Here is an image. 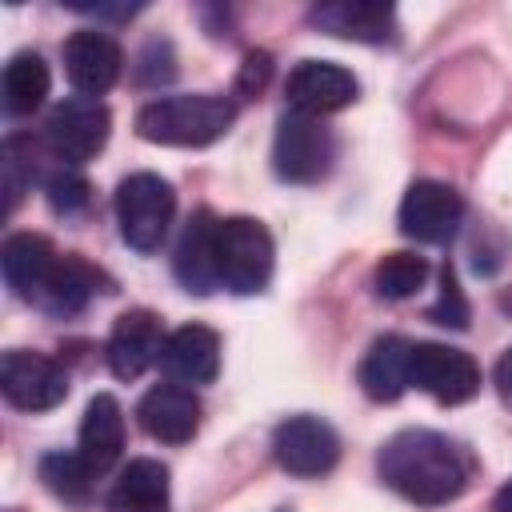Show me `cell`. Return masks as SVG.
<instances>
[{
  "instance_id": "1",
  "label": "cell",
  "mask_w": 512,
  "mask_h": 512,
  "mask_svg": "<svg viewBox=\"0 0 512 512\" xmlns=\"http://www.w3.org/2000/svg\"><path fill=\"white\" fill-rule=\"evenodd\" d=\"M376 472L408 504L440 508V504L456 500L468 488V480L476 472V460L460 440H452L444 432L404 428V432H396L380 444Z\"/></svg>"
},
{
  "instance_id": "2",
  "label": "cell",
  "mask_w": 512,
  "mask_h": 512,
  "mask_svg": "<svg viewBox=\"0 0 512 512\" xmlns=\"http://www.w3.org/2000/svg\"><path fill=\"white\" fill-rule=\"evenodd\" d=\"M236 120V104L228 96L212 92H180V96H156L136 112V132L148 144L168 148H204L220 140Z\"/></svg>"
},
{
  "instance_id": "3",
  "label": "cell",
  "mask_w": 512,
  "mask_h": 512,
  "mask_svg": "<svg viewBox=\"0 0 512 512\" xmlns=\"http://www.w3.org/2000/svg\"><path fill=\"white\" fill-rule=\"evenodd\" d=\"M276 248L268 228L256 216H220L216 220V280L236 296L264 292L272 280Z\"/></svg>"
},
{
  "instance_id": "4",
  "label": "cell",
  "mask_w": 512,
  "mask_h": 512,
  "mask_svg": "<svg viewBox=\"0 0 512 512\" xmlns=\"http://www.w3.org/2000/svg\"><path fill=\"white\" fill-rule=\"evenodd\" d=\"M176 216V192L156 172H132L116 188V224L128 248L156 252Z\"/></svg>"
},
{
  "instance_id": "5",
  "label": "cell",
  "mask_w": 512,
  "mask_h": 512,
  "mask_svg": "<svg viewBox=\"0 0 512 512\" xmlns=\"http://www.w3.org/2000/svg\"><path fill=\"white\" fill-rule=\"evenodd\" d=\"M336 156V140L332 132L304 112H284L276 124V140H272V168L280 180L288 184H316L328 176Z\"/></svg>"
},
{
  "instance_id": "6",
  "label": "cell",
  "mask_w": 512,
  "mask_h": 512,
  "mask_svg": "<svg viewBox=\"0 0 512 512\" xmlns=\"http://www.w3.org/2000/svg\"><path fill=\"white\" fill-rule=\"evenodd\" d=\"M112 132V116L96 96H68L60 100L44 120V144L64 164L92 160Z\"/></svg>"
},
{
  "instance_id": "7",
  "label": "cell",
  "mask_w": 512,
  "mask_h": 512,
  "mask_svg": "<svg viewBox=\"0 0 512 512\" xmlns=\"http://www.w3.org/2000/svg\"><path fill=\"white\" fill-rule=\"evenodd\" d=\"M0 392L20 412H48L68 396V372L44 352L12 348L0 360Z\"/></svg>"
},
{
  "instance_id": "8",
  "label": "cell",
  "mask_w": 512,
  "mask_h": 512,
  "mask_svg": "<svg viewBox=\"0 0 512 512\" xmlns=\"http://www.w3.org/2000/svg\"><path fill=\"white\" fill-rule=\"evenodd\" d=\"M408 388H420L440 404H464L480 392V364L448 344H412Z\"/></svg>"
},
{
  "instance_id": "9",
  "label": "cell",
  "mask_w": 512,
  "mask_h": 512,
  "mask_svg": "<svg viewBox=\"0 0 512 512\" xmlns=\"http://www.w3.org/2000/svg\"><path fill=\"white\" fill-rule=\"evenodd\" d=\"M272 456L292 476H324L340 460V440L320 416H288L272 432Z\"/></svg>"
},
{
  "instance_id": "10",
  "label": "cell",
  "mask_w": 512,
  "mask_h": 512,
  "mask_svg": "<svg viewBox=\"0 0 512 512\" xmlns=\"http://www.w3.org/2000/svg\"><path fill=\"white\" fill-rule=\"evenodd\" d=\"M464 220V200L452 184L440 180H416L408 184L400 200V232L420 244H444L456 236Z\"/></svg>"
},
{
  "instance_id": "11",
  "label": "cell",
  "mask_w": 512,
  "mask_h": 512,
  "mask_svg": "<svg viewBox=\"0 0 512 512\" xmlns=\"http://www.w3.org/2000/svg\"><path fill=\"white\" fill-rule=\"evenodd\" d=\"M360 84L356 76L344 68V64H332V60H300L292 72H288V84H284V96H288V108L292 112H304V116H328V112H340L356 100Z\"/></svg>"
},
{
  "instance_id": "12",
  "label": "cell",
  "mask_w": 512,
  "mask_h": 512,
  "mask_svg": "<svg viewBox=\"0 0 512 512\" xmlns=\"http://www.w3.org/2000/svg\"><path fill=\"white\" fill-rule=\"evenodd\" d=\"M164 340H168V332L160 328V316H156V312H148V308L124 312V316L112 324V336H108V348H104L112 376H116V380H136V376H144V372L160 360Z\"/></svg>"
},
{
  "instance_id": "13",
  "label": "cell",
  "mask_w": 512,
  "mask_h": 512,
  "mask_svg": "<svg viewBox=\"0 0 512 512\" xmlns=\"http://www.w3.org/2000/svg\"><path fill=\"white\" fill-rule=\"evenodd\" d=\"M124 68L120 44L100 28H80L64 40V72L80 96H104Z\"/></svg>"
},
{
  "instance_id": "14",
  "label": "cell",
  "mask_w": 512,
  "mask_h": 512,
  "mask_svg": "<svg viewBox=\"0 0 512 512\" xmlns=\"http://www.w3.org/2000/svg\"><path fill=\"white\" fill-rule=\"evenodd\" d=\"M136 416H140V428L152 440H160V444H184L200 428V396L188 384H176V380L172 384H156V388L144 392Z\"/></svg>"
},
{
  "instance_id": "15",
  "label": "cell",
  "mask_w": 512,
  "mask_h": 512,
  "mask_svg": "<svg viewBox=\"0 0 512 512\" xmlns=\"http://www.w3.org/2000/svg\"><path fill=\"white\" fill-rule=\"evenodd\" d=\"M308 24L340 40L384 44L396 32V12L392 4H376V0H332V4H316L308 12Z\"/></svg>"
},
{
  "instance_id": "16",
  "label": "cell",
  "mask_w": 512,
  "mask_h": 512,
  "mask_svg": "<svg viewBox=\"0 0 512 512\" xmlns=\"http://www.w3.org/2000/svg\"><path fill=\"white\" fill-rule=\"evenodd\" d=\"M160 364L176 384H208L220 372V336L208 324H180L168 332Z\"/></svg>"
},
{
  "instance_id": "17",
  "label": "cell",
  "mask_w": 512,
  "mask_h": 512,
  "mask_svg": "<svg viewBox=\"0 0 512 512\" xmlns=\"http://www.w3.org/2000/svg\"><path fill=\"white\" fill-rule=\"evenodd\" d=\"M172 272L196 296H208L212 288H220V280H216V216L212 212H196L184 224V232L176 240Z\"/></svg>"
},
{
  "instance_id": "18",
  "label": "cell",
  "mask_w": 512,
  "mask_h": 512,
  "mask_svg": "<svg viewBox=\"0 0 512 512\" xmlns=\"http://www.w3.org/2000/svg\"><path fill=\"white\" fill-rule=\"evenodd\" d=\"M60 252L36 236V232H12L0 248V272H4V284L20 296V300H36L40 288L48 284L52 268H56Z\"/></svg>"
},
{
  "instance_id": "19",
  "label": "cell",
  "mask_w": 512,
  "mask_h": 512,
  "mask_svg": "<svg viewBox=\"0 0 512 512\" xmlns=\"http://www.w3.org/2000/svg\"><path fill=\"white\" fill-rule=\"evenodd\" d=\"M76 452L84 456V464L96 476L108 472L120 460V452H124V412H120L116 396L100 392V396L88 400L84 420H80V448Z\"/></svg>"
},
{
  "instance_id": "20",
  "label": "cell",
  "mask_w": 512,
  "mask_h": 512,
  "mask_svg": "<svg viewBox=\"0 0 512 512\" xmlns=\"http://www.w3.org/2000/svg\"><path fill=\"white\" fill-rule=\"evenodd\" d=\"M100 284H104L100 268H92V264L80 260L76 252H64V256L56 260L48 284L40 288V296H36L32 304L44 308V312H52V316H72V312H80V308L100 292Z\"/></svg>"
},
{
  "instance_id": "21",
  "label": "cell",
  "mask_w": 512,
  "mask_h": 512,
  "mask_svg": "<svg viewBox=\"0 0 512 512\" xmlns=\"http://www.w3.org/2000/svg\"><path fill=\"white\" fill-rule=\"evenodd\" d=\"M408 364H412V340L404 336H380L364 360H360V388L368 400H396L404 388H408Z\"/></svg>"
},
{
  "instance_id": "22",
  "label": "cell",
  "mask_w": 512,
  "mask_h": 512,
  "mask_svg": "<svg viewBox=\"0 0 512 512\" xmlns=\"http://www.w3.org/2000/svg\"><path fill=\"white\" fill-rule=\"evenodd\" d=\"M108 504H112V512H164L168 508V468L148 456L128 460L112 484Z\"/></svg>"
},
{
  "instance_id": "23",
  "label": "cell",
  "mask_w": 512,
  "mask_h": 512,
  "mask_svg": "<svg viewBox=\"0 0 512 512\" xmlns=\"http://www.w3.org/2000/svg\"><path fill=\"white\" fill-rule=\"evenodd\" d=\"M48 64L40 52H16L4 64V112L8 116H32L48 96Z\"/></svg>"
},
{
  "instance_id": "24",
  "label": "cell",
  "mask_w": 512,
  "mask_h": 512,
  "mask_svg": "<svg viewBox=\"0 0 512 512\" xmlns=\"http://www.w3.org/2000/svg\"><path fill=\"white\" fill-rule=\"evenodd\" d=\"M424 280H428V260L416 252H388L372 272V284L384 300H408L424 288Z\"/></svg>"
},
{
  "instance_id": "25",
  "label": "cell",
  "mask_w": 512,
  "mask_h": 512,
  "mask_svg": "<svg viewBox=\"0 0 512 512\" xmlns=\"http://www.w3.org/2000/svg\"><path fill=\"white\" fill-rule=\"evenodd\" d=\"M40 480H44L56 496H64V500H84V496L92 492L96 472L84 464L80 452H48V456L40 460Z\"/></svg>"
},
{
  "instance_id": "26",
  "label": "cell",
  "mask_w": 512,
  "mask_h": 512,
  "mask_svg": "<svg viewBox=\"0 0 512 512\" xmlns=\"http://www.w3.org/2000/svg\"><path fill=\"white\" fill-rule=\"evenodd\" d=\"M24 148H28V140H20V136L4 140V148H0V172H4V212H12V208L20 204V196L28 192L32 176H36L32 152L24 156Z\"/></svg>"
},
{
  "instance_id": "27",
  "label": "cell",
  "mask_w": 512,
  "mask_h": 512,
  "mask_svg": "<svg viewBox=\"0 0 512 512\" xmlns=\"http://www.w3.org/2000/svg\"><path fill=\"white\" fill-rule=\"evenodd\" d=\"M428 320L432 324H444V328H464L468 324V300H464V292H460V284H456V272L444 264V272H440V296H436V304L428 308Z\"/></svg>"
},
{
  "instance_id": "28",
  "label": "cell",
  "mask_w": 512,
  "mask_h": 512,
  "mask_svg": "<svg viewBox=\"0 0 512 512\" xmlns=\"http://www.w3.org/2000/svg\"><path fill=\"white\" fill-rule=\"evenodd\" d=\"M48 204H52V212H60V216H76L80 208H88V180H84L80 172H72V168L56 172V176L48 180Z\"/></svg>"
},
{
  "instance_id": "29",
  "label": "cell",
  "mask_w": 512,
  "mask_h": 512,
  "mask_svg": "<svg viewBox=\"0 0 512 512\" xmlns=\"http://www.w3.org/2000/svg\"><path fill=\"white\" fill-rule=\"evenodd\" d=\"M172 48L168 40H152L144 52H140V84H164L172 80Z\"/></svg>"
},
{
  "instance_id": "30",
  "label": "cell",
  "mask_w": 512,
  "mask_h": 512,
  "mask_svg": "<svg viewBox=\"0 0 512 512\" xmlns=\"http://www.w3.org/2000/svg\"><path fill=\"white\" fill-rule=\"evenodd\" d=\"M268 76H272V56L256 48V52H248V56H244V64H240L236 92H244V96H260V92H264V84H268Z\"/></svg>"
},
{
  "instance_id": "31",
  "label": "cell",
  "mask_w": 512,
  "mask_h": 512,
  "mask_svg": "<svg viewBox=\"0 0 512 512\" xmlns=\"http://www.w3.org/2000/svg\"><path fill=\"white\" fill-rule=\"evenodd\" d=\"M492 376H496V392H500V400L512 408V348L496 360V372H492Z\"/></svg>"
},
{
  "instance_id": "32",
  "label": "cell",
  "mask_w": 512,
  "mask_h": 512,
  "mask_svg": "<svg viewBox=\"0 0 512 512\" xmlns=\"http://www.w3.org/2000/svg\"><path fill=\"white\" fill-rule=\"evenodd\" d=\"M492 512H512V480H504L492 496Z\"/></svg>"
}]
</instances>
